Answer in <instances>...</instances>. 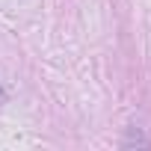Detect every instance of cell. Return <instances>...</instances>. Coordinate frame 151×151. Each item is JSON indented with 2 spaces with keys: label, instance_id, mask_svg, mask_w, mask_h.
<instances>
[]
</instances>
